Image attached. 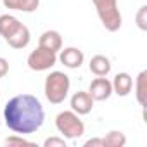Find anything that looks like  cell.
<instances>
[{
	"label": "cell",
	"instance_id": "obj_1",
	"mask_svg": "<svg viewBox=\"0 0 147 147\" xmlns=\"http://www.w3.org/2000/svg\"><path fill=\"white\" fill-rule=\"evenodd\" d=\"M5 125L19 135L35 133L42 128L45 121V111L42 102L30 94H21L12 97L4 107Z\"/></svg>",
	"mask_w": 147,
	"mask_h": 147
},
{
	"label": "cell",
	"instance_id": "obj_2",
	"mask_svg": "<svg viewBox=\"0 0 147 147\" xmlns=\"http://www.w3.org/2000/svg\"><path fill=\"white\" fill-rule=\"evenodd\" d=\"M71 82L62 71H52L45 78V97L50 104H61L67 97Z\"/></svg>",
	"mask_w": 147,
	"mask_h": 147
},
{
	"label": "cell",
	"instance_id": "obj_3",
	"mask_svg": "<svg viewBox=\"0 0 147 147\" xmlns=\"http://www.w3.org/2000/svg\"><path fill=\"white\" fill-rule=\"evenodd\" d=\"M100 23L107 31H118L121 28V12L118 9V0H92Z\"/></svg>",
	"mask_w": 147,
	"mask_h": 147
},
{
	"label": "cell",
	"instance_id": "obj_4",
	"mask_svg": "<svg viewBox=\"0 0 147 147\" xmlns=\"http://www.w3.org/2000/svg\"><path fill=\"white\" fill-rule=\"evenodd\" d=\"M55 128L64 138H78L85 133V125L75 111H62L55 118Z\"/></svg>",
	"mask_w": 147,
	"mask_h": 147
},
{
	"label": "cell",
	"instance_id": "obj_5",
	"mask_svg": "<svg viewBox=\"0 0 147 147\" xmlns=\"http://www.w3.org/2000/svg\"><path fill=\"white\" fill-rule=\"evenodd\" d=\"M55 62H57V52L40 45L28 55V66L33 71H47L52 66H55Z\"/></svg>",
	"mask_w": 147,
	"mask_h": 147
},
{
	"label": "cell",
	"instance_id": "obj_6",
	"mask_svg": "<svg viewBox=\"0 0 147 147\" xmlns=\"http://www.w3.org/2000/svg\"><path fill=\"white\" fill-rule=\"evenodd\" d=\"M88 94L92 95L94 100H99V102L107 100V99L113 95V85H111V82H109L107 78L99 76V78H95V80L90 83Z\"/></svg>",
	"mask_w": 147,
	"mask_h": 147
},
{
	"label": "cell",
	"instance_id": "obj_7",
	"mask_svg": "<svg viewBox=\"0 0 147 147\" xmlns=\"http://www.w3.org/2000/svg\"><path fill=\"white\" fill-rule=\"evenodd\" d=\"M57 59H59L61 64H64L66 67L76 69V67H80V66L83 64L85 55H83V52H82L80 49H76V47H67V49L61 50V54H59Z\"/></svg>",
	"mask_w": 147,
	"mask_h": 147
},
{
	"label": "cell",
	"instance_id": "obj_8",
	"mask_svg": "<svg viewBox=\"0 0 147 147\" xmlns=\"http://www.w3.org/2000/svg\"><path fill=\"white\" fill-rule=\"evenodd\" d=\"M71 109L75 111L76 114L83 116L88 114L94 109V99L88 92H76L75 95L71 97Z\"/></svg>",
	"mask_w": 147,
	"mask_h": 147
},
{
	"label": "cell",
	"instance_id": "obj_9",
	"mask_svg": "<svg viewBox=\"0 0 147 147\" xmlns=\"http://www.w3.org/2000/svg\"><path fill=\"white\" fill-rule=\"evenodd\" d=\"M111 85H113V94L119 97H126L133 88V80L128 73H118L114 80L111 82Z\"/></svg>",
	"mask_w": 147,
	"mask_h": 147
},
{
	"label": "cell",
	"instance_id": "obj_10",
	"mask_svg": "<svg viewBox=\"0 0 147 147\" xmlns=\"http://www.w3.org/2000/svg\"><path fill=\"white\" fill-rule=\"evenodd\" d=\"M30 40H31V35H30V30L21 23V26L5 40L12 49H24V47H28V43H30Z\"/></svg>",
	"mask_w": 147,
	"mask_h": 147
},
{
	"label": "cell",
	"instance_id": "obj_11",
	"mask_svg": "<svg viewBox=\"0 0 147 147\" xmlns=\"http://www.w3.org/2000/svg\"><path fill=\"white\" fill-rule=\"evenodd\" d=\"M38 45L40 47H45L49 50H54V52H59L62 49V36L59 35V31H54V30H49L45 33H42L40 40H38Z\"/></svg>",
	"mask_w": 147,
	"mask_h": 147
},
{
	"label": "cell",
	"instance_id": "obj_12",
	"mask_svg": "<svg viewBox=\"0 0 147 147\" xmlns=\"http://www.w3.org/2000/svg\"><path fill=\"white\" fill-rule=\"evenodd\" d=\"M90 71L95 76H107L111 73V61L106 55L97 54L90 59Z\"/></svg>",
	"mask_w": 147,
	"mask_h": 147
},
{
	"label": "cell",
	"instance_id": "obj_13",
	"mask_svg": "<svg viewBox=\"0 0 147 147\" xmlns=\"http://www.w3.org/2000/svg\"><path fill=\"white\" fill-rule=\"evenodd\" d=\"M21 26V21L11 14H2L0 16V35L4 36V40H7L18 28Z\"/></svg>",
	"mask_w": 147,
	"mask_h": 147
},
{
	"label": "cell",
	"instance_id": "obj_14",
	"mask_svg": "<svg viewBox=\"0 0 147 147\" xmlns=\"http://www.w3.org/2000/svg\"><path fill=\"white\" fill-rule=\"evenodd\" d=\"M4 5L12 11H21V12H33L38 9L40 0H4Z\"/></svg>",
	"mask_w": 147,
	"mask_h": 147
},
{
	"label": "cell",
	"instance_id": "obj_15",
	"mask_svg": "<svg viewBox=\"0 0 147 147\" xmlns=\"http://www.w3.org/2000/svg\"><path fill=\"white\" fill-rule=\"evenodd\" d=\"M137 100L140 106H145L147 104V71H142L140 75L137 76Z\"/></svg>",
	"mask_w": 147,
	"mask_h": 147
},
{
	"label": "cell",
	"instance_id": "obj_16",
	"mask_svg": "<svg viewBox=\"0 0 147 147\" xmlns=\"http://www.w3.org/2000/svg\"><path fill=\"white\" fill-rule=\"evenodd\" d=\"M126 144V137L123 131L113 130L102 138V147H123Z\"/></svg>",
	"mask_w": 147,
	"mask_h": 147
},
{
	"label": "cell",
	"instance_id": "obj_17",
	"mask_svg": "<svg viewBox=\"0 0 147 147\" xmlns=\"http://www.w3.org/2000/svg\"><path fill=\"white\" fill-rule=\"evenodd\" d=\"M137 26H138L142 31L147 30V5H142V7H140V11H138V14H137Z\"/></svg>",
	"mask_w": 147,
	"mask_h": 147
},
{
	"label": "cell",
	"instance_id": "obj_18",
	"mask_svg": "<svg viewBox=\"0 0 147 147\" xmlns=\"http://www.w3.org/2000/svg\"><path fill=\"white\" fill-rule=\"evenodd\" d=\"M5 145H35L33 142H30V140H26V138H23V137H7L5 138Z\"/></svg>",
	"mask_w": 147,
	"mask_h": 147
},
{
	"label": "cell",
	"instance_id": "obj_19",
	"mask_svg": "<svg viewBox=\"0 0 147 147\" xmlns=\"http://www.w3.org/2000/svg\"><path fill=\"white\" fill-rule=\"evenodd\" d=\"M45 147H66V140L64 138H59V137H50L43 142Z\"/></svg>",
	"mask_w": 147,
	"mask_h": 147
},
{
	"label": "cell",
	"instance_id": "obj_20",
	"mask_svg": "<svg viewBox=\"0 0 147 147\" xmlns=\"http://www.w3.org/2000/svg\"><path fill=\"white\" fill-rule=\"evenodd\" d=\"M9 73V61L5 57H0V78H4Z\"/></svg>",
	"mask_w": 147,
	"mask_h": 147
},
{
	"label": "cell",
	"instance_id": "obj_21",
	"mask_svg": "<svg viewBox=\"0 0 147 147\" xmlns=\"http://www.w3.org/2000/svg\"><path fill=\"white\" fill-rule=\"evenodd\" d=\"M85 147H102V138H90L85 142Z\"/></svg>",
	"mask_w": 147,
	"mask_h": 147
}]
</instances>
